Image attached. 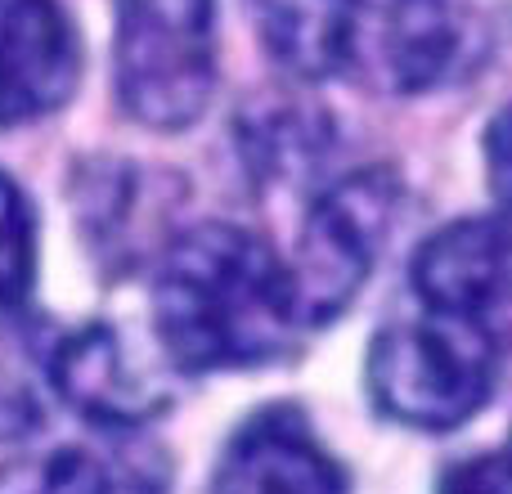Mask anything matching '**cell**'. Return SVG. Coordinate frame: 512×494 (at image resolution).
<instances>
[{
	"mask_svg": "<svg viewBox=\"0 0 512 494\" xmlns=\"http://www.w3.org/2000/svg\"><path fill=\"white\" fill-rule=\"evenodd\" d=\"M288 265L261 234L203 221L171 234L153 270V342L180 373L283 360L301 333Z\"/></svg>",
	"mask_w": 512,
	"mask_h": 494,
	"instance_id": "cell-1",
	"label": "cell"
},
{
	"mask_svg": "<svg viewBox=\"0 0 512 494\" xmlns=\"http://www.w3.org/2000/svg\"><path fill=\"white\" fill-rule=\"evenodd\" d=\"M495 328L418 306L378 328L364 360V387L387 423L409 432H454L495 391Z\"/></svg>",
	"mask_w": 512,
	"mask_h": 494,
	"instance_id": "cell-2",
	"label": "cell"
},
{
	"mask_svg": "<svg viewBox=\"0 0 512 494\" xmlns=\"http://www.w3.org/2000/svg\"><path fill=\"white\" fill-rule=\"evenodd\" d=\"M216 0H113V90L144 131H189L216 95Z\"/></svg>",
	"mask_w": 512,
	"mask_h": 494,
	"instance_id": "cell-3",
	"label": "cell"
},
{
	"mask_svg": "<svg viewBox=\"0 0 512 494\" xmlns=\"http://www.w3.org/2000/svg\"><path fill=\"white\" fill-rule=\"evenodd\" d=\"M391 221H396V176L391 171H351L328 189H319L297 230L292 256H283L301 324H333L360 297Z\"/></svg>",
	"mask_w": 512,
	"mask_h": 494,
	"instance_id": "cell-4",
	"label": "cell"
},
{
	"mask_svg": "<svg viewBox=\"0 0 512 494\" xmlns=\"http://www.w3.org/2000/svg\"><path fill=\"white\" fill-rule=\"evenodd\" d=\"M481 27L463 0H346L342 72L382 95H427L477 63Z\"/></svg>",
	"mask_w": 512,
	"mask_h": 494,
	"instance_id": "cell-5",
	"label": "cell"
},
{
	"mask_svg": "<svg viewBox=\"0 0 512 494\" xmlns=\"http://www.w3.org/2000/svg\"><path fill=\"white\" fill-rule=\"evenodd\" d=\"M162 355V351H158ZM135 346L113 324H81L50 346V387L77 418L108 432L144 427L171 405L167 360Z\"/></svg>",
	"mask_w": 512,
	"mask_h": 494,
	"instance_id": "cell-6",
	"label": "cell"
},
{
	"mask_svg": "<svg viewBox=\"0 0 512 494\" xmlns=\"http://www.w3.org/2000/svg\"><path fill=\"white\" fill-rule=\"evenodd\" d=\"M81 86V32L63 0H0V131L54 117Z\"/></svg>",
	"mask_w": 512,
	"mask_h": 494,
	"instance_id": "cell-7",
	"label": "cell"
},
{
	"mask_svg": "<svg viewBox=\"0 0 512 494\" xmlns=\"http://www.w3.org/2000/svg\"><path fill=\"white\" fill-rule=\"evenodd\" d=\"M207 494H351V481L301 409L265 405L234 427Z\"/></svg>",
	"mask_w": 512,
	"mask_h": 494,
	"instance_id": "cell-8",
	"label": "cell"
},
{
	"mask_svg": "<svg viewBox=\"0 0 512 494\" xmlns=\"http://www.w3.org/2000/svg\"><path fill=\"white\" fill-rule=\"evenodd\" d=\"M418 306L495 328L512 310V216L454 221L414 256Z\"/></svg>",
	"mask_w": 512,
	"mask_h": 494,
	"instance_id": "cell-9",
	"label": "cell"
},
{
	"mask_svg": "<svg viewBox=\"0 0 512 494\" xmlns=\"http://www.w3.org/2000/svg\"><path fill=\"white\" fill-rule=\"evenodd\" d=\"M261 45L297 81L342 72L346 0H248Z\"/></svg>",
	"mask_w": 512,
	"mask_h": 494,
	"instance_id": "cell-10",
	"label": "cell"
},
{
	"mask_svg": "<svg viewBox=\"0 0 512 494\" xmlns=\"http://www.w3.org/2000/svg\"><path fill=\"white\" fill-rule=\"evenodd\" d=\"M41 270V221L9 171H0V315H14L32 301Z\"/></svg>",
	"mask_w": 512,
	"mask_h": 494,
	"instance_id": "cell-11",
	"label": "cell"
},
{
	"mask_svg": "<svg viewBox=\"0 0 512 494\" xmlns=\"http://www.w3.org/2000/svg\"><path fill=\"white\" fill-rule=\"evenodd\" d=\"M0 494H113L104 463L86 450H54L0 468Z\"/></svg>",
	"mask_w": 512,
	"mask_h": 494,
	"instance_id": "cell-12",
	"label": "cell"
},
{
	"mask_svg": "<svg viewBox=\"0 0 512 494\" xmlns=\"http://www.w3.org/2000/svg\"><path fill=\"white\" fill-rule=\"evenodd\" d=\"M436 494H512V454H472L454 463Z\"/></svg>",
	"mask_w": 512,
	"mask_h": 494,
	"instance_id": "cell-13",
	"label": "cell"
},
{
	"mask_svg": "<svg viewBox=\"0 0 512 494\" xmlns=\"http://www.w3.org/2000/svg\"><path fill=\"white\" fill-rule=\"evenodd\" d=\"M486 176L504 203V216H512V104L486 126Z\"/></svg>",
	"mask_w": 512,
	"mask_h": 494,
	"instance_id": "cell-14",
	"label": "cell"
},
{
	"mask_svg": "<svg viewBox=\"0 0 512 494\" xmlns=\"http://www.w3.org/2000/svg\"><path fill=\"white\" fill-rule=\"evenodd\" d=\"M508 454H512V445H508Z\"/></svg>",
	"mask_w": 512,
	"mask_h": 494,
	"instance_id": "cell-15",
	"label": "cell"
}]
</instances>
